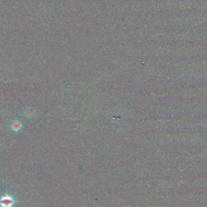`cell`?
Returning <instances> with one entry per match:
<instances>
[{"instance_id":"2","label":"cell","mask_w":207,"mask_h":207,"mask_svg":"<svg viewBox=\"0 0 207 207\" xmlns=\"http://www.w3.org/2000/svg\"><path fill=\"white\" fill-rule=\"evenodd\" d=\"M22 127L21 123H20L18 121H15L11 124V129L14 132H18Z\"/></svg>"},{"instance_id":"1","label":"cell","mask_w":207,"mask_h":207,"mask_svg":"<svg viewBox=\"0 0 207 207\" xmlns=\"http://www.w3.org/2000/svg\"><path fill=\"white\" fill-rule=\"evenodd\" d=\"M15 202V201L11 196L6 195L0 199V207H12Z\"/></svg>"}]
</instances>
